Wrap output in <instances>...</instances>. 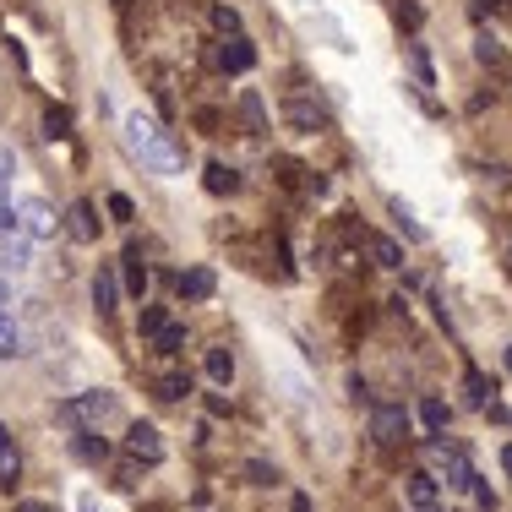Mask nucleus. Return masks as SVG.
Here are the masks:
<instances>
[{
	"label": "nucleus",
	"instance_id": "nucleus-1",
	"mask_svg": "<svg viewBox=\"0 0 512 512\" xmlns=\"http://www.w3.org/2000/svg\"><path fill=\"white\" fill-rule=\"evenodd\" d=\"M126 153L137 158L148 175H158V180H175L180 169H186V153H180V142L169 137V131L158 126L153 115H142V109H131V115H126Z\"/></svg>",
	"mask_w": 512,
	"mask_h": 512
},
{
	"label": "nucleus",
	"instance_id": "nucleus-2",
	"mask_svg": "<svg viewBox=\"0 0 512 512\" xmlns=\"http://www.w3.org/2000/svg\"><path fill=\"white\" fill-rule=\"evenodd\" d=\"M115 414V393H77L60 404V420H71L77 431H99V420Z\"/></svg>",
	"mask_w": 512,
	"mask_h": 512
},
{
	"label": "nucleus",
	"instance_id": "nucleus-3",
	"mask_svg": "<svg viewBox=\"0 0 512 512\" xmlns=\"http://www.w3.org/2000/svg\"><path fill=\"white\" fill-rule=\"evenodd\" d=\"M425 458H431V469L442 474L447 485H458V491H469V485H474V469H469V458H463V447L442 442V436H431V447H425Z\"/></svg>",
	"mask_w": 512,
	"mask_h": 512
},
{
	"label": "nucleus",
	"instance_id": "nucleus-4",
	"mask_svg": "<svg viewBox=\"0 0 512 512\" xmlns=\"http://www.w3.org/2000/svg\"><path fill=\"white\" fill-rule=\"evenodd\" d=\"M256 66V50L246 33H224V39L213 44V71H224V77H246Z\"/></svg>",
	"mask_w": 512,
	"mask_h": 512
},
{
	"label": "nucleus",
	"instance_id": "nucleus-5",
	"mask_svg": "<svg viewBox=\"0 0 512 512\" xmlns=\"http://www.w3.org/2000/svg\"><path fill=\"white\" fill-rule=\"evenodd\" d=\"M371 436H376V447H404L409 442V409L404 404H376L371 409Z\"/></svg>",
	"mask_w": 512,
	"mask_h": 512
},
{
	"label": "nucleus",
	"instance_id": "nucleus-6",
	"mask_svg": "<svg viewBox=\"0 0 512 512\" xmlns=\"http://www.w3.org/2000/svg\"><path fill=\"white\" fill-rule=\"evenodd\" d=\"M17 229H22V235H33V240H50L60 229V218H55V207L44 197H22L17 202Z\"/></svg>",
	"mask_w": 512,
	"mask_h": 512
},
{
	"label": "nucleus",
	"instance_id": "nucleus-7",
	"mask_svg": "<svg viewBox=\"0 0 512 512\" xmlns=\"http://www.w3.org/2000/svg\"><path fill=\"white\" fill-rule=\"evenodd\" d=\"M126 458L131 463H148V469H153V463H164V436H158L153 431V425H131V431H126Z\"/></svg>",
	"mask_w": 512,
	"mask_h": 512
},
{
	"label": "nucleus",
	"instance_id": "nucleus-8",
	"mask_svg": "<svg viewBox=\"0 0 512 512\" xmlns=\"http://www.w3.org/2000/svg\"><path fill=\"white\" fill-rule=\"evenodd\" d=\"M284 120L300 131V137H316V131L327 126L322 104H316V99H300V93H295V99H284Z\"/></svg>",
	"mask_w": 512,
	"mask_h": 512
},
{
	"label": "nucleus",
	"instance_id": "nucleus-9",
	"mask_svg": "<svg viewBox=\"0 0 512 512\" xmlns=\"http://www.w3.org/2000/svg\"><path fill=\"white\" fill-rule=\"evenodd\" d=\"M175 289H180V300H191V306H207L213 289H218V278H213V267H186V273L175 278Z\"/></svg>",
	"mask_w": 512,
	"mask_h": 512
},
{
	"label": "nucleus",
	"instance_id": "nucleus-10",
	"mask_svg": "<svg viewBox=\"0 0 512 512\" xmlns=\"http://www.w3.org/2000/svg\"><path fill=\"white\" fill-rule=\"evenodd\" d=\"M66 235L77 240V246H93V240H99V213H93V202L66 207Z\"/></svg>",
	"mask_w": 512,
	"mask_h": 512
},
{
	"label": "nucleus",
	"instance_id": "nucleus-11",
	"mask_svg": "<svg viewBox=\"0 0 512 512\" xmlns=\"http://www.w3.org/2000/svg\"><path fill=\"white\" fill-rule=\"evenodd\" d=\"M404 496H409V507H414V512H436V496H442V485H436V474L414 469V474H409V485H404Z\"/></svg>",
	"mask_w": 512,
	"mask_h": 512
},
{
	"label": "nucleus",
	"instance_id": "nucleus-12",
	"mask_svg": "<svg viewBox=\"0 0 512 512\" xmlns=\"http://www.w3.org/2000/svg\"><path fill=\"white\" fill-rule=\"evenodd\" d=\"M202 186L213 191V197H235V191H240V169L235 164H218V158H213V164L202 169Z\"/></svg>",
	"mask_w": 512,
	"mask_h": 512
},
{
	"label": "nucleus",
	"instance_id": "nucleus-13",
	"mask_svg": "<svg viewBox=\"0 0 512 512\" xmlns=\"http://www.w3.org/2000/svg\"><path fill=\"white\" fill-rule=\"evenodd\" d=\"M240 126H246V137H267V109H262V93L256 88L240 93Z\"/></svg>",
	"mask_w": 512,
	"mask_h": 512
},
{
	"label": "nucleus",
	"instance_id": "nucleus-14",
	"mask_svg": "<svg viewBox=\"0 0 512 512\" xmlns=\"http://www.w3.org/2000/svg\"><path fill=\"white\" fill-rule=\"evenodd\" d=\"M186 393H191V376L186 371H158L153 376V398H164V404H180Z\"/></svg>",
	"mask_w": 512,
	"mask_h": 512
},
{
	"label": "nucleus",
	"instance_id": "nucleus-15",
	"mask_svg": "<svg viewBox=\"0 0 512 512\" xmlns=\"http://www.w3.org/2000/svg\"><path fill=\"white\" fill-rule=\"evenodd\" d=\"M115 300H120L115 273H109V267H99V273H93V306H99V316H115Z\"/></svg>",
	"mask_w": 512,
	"mask_h": 512
},
{
	"label": "nucleus",
	"instance_id": "nucleus-16",
	"mask_svg": "<svg viewBox=\"0 0 512 512\" xmlns=\"http://www.w3.org/2000/svg\"><path fill=\"white\" fill-rule=\"evenodd\" d=\"M120 262H126V295H131V300H148V267H142V251L131 246Z\"/></svg>",
	"mask_w": 512,
	"mask_h": 512
},
{
	"label": "nucleus",
	"instance_id": "nucleus-17",
	"mask_svg": "<svg viewBox=\"0 0 512 512\" xmlns=\"http://www.w3.org/2000/svg\"><path fill=\"white\" fill-rule=\"evenodd\" d=\"M474 60H480L485 71H496V77H502V71L512 66V60H507V50L491 39V33H480V39H474Z\"/></svg>",
	"mask_w": 512,
	"mask_h": 512
},
{
	"label": "nucleus",
	"instance_id": "nucleus-18",
	"mask_svg": "<svg viewBox=\"0 0 512 512\" xmlns=\"http://www.w3.org/2000/svg\"><path fill=\"white\" fill-rule=\"evenodd\" d=\"M273 169H278V180H284V186H289V191H300V186H306V191H311V169H306V164H300V158H289V153H278V158H273Z\"/></svg>",
	"mask_w": 512,
	"mask_h": 512
},
{
	"label": "nucleus",
	"instance_id": "nucleus-19",
	"mask_svg": "<svg viewBox=\"0 0 512 512\" xmlns=\"http://www.w3.org/2000/svg\"><path fill=\"white\" fill-rule=\"evenodd\" d=\"M365 246H371V262L376 267H404V246L387 235H365Z\"/></svg>",
	"mask_w": 512,
	"mask_h": 512
},
{
	"label": "nucleus",
	"instance_id": "nucleus-20",
	"mask_svg": "<svg viewBox=\"0 0 512 512\" xmlns=\"http://www.w3.org/2000/svg\"><path fill=\"white\" fill-rule=\"evenodd\" d=\"M207 376H213L218 387H229V382H235V355H229L224 344H213V349H207Z\"/></svg>",
	"mask_w": 512,
	"mask_h": 512
},
{
	"label": "nucleus",
	"instance_id": "nucleus-21",
	"mask_svg": "<svg viewBox=\"0 0 512 512\" xmlns=\"http://www.w3.org/2000/svg\"><path fill=\"white\" fill-rule=\"evenodd\" d=\"M420 420H425V431H431V436H442L447 420H453V409H447L442 398H425V404H420Z\"/></svg>",
	"mask_w": 512,
	"mask_h": 512
},
{
	"label": "nucleus",
	"instance_id": "nucleus-22",
	"mask_svg": "<svg viewBox=\"0 0 512 512\" xmlns=\"http://www.w3.org/2000/svg\"><path fill=\"white\" fill-rule=\"evenodd\" d=\"M44 137H50V142H66L71 137V109H60V104L44 109Z\"/></svg>",
	"mask_w": 512,
	"mask_h": 512
},
{
	"label": "nucleus",
	"instance_id": "nucleus-23",
	"mask_svg": "<svg viewBox=\"0 0 512 512\" xmlns=\"http://www.w3.org/2000/svg\"><path fill=\"white\" fill-rule=\"evenodd\" d=\"M22 355V327L11 322V311H0V360Z\"/></svg>",
	"mask_w": 512,
	"mask_h": 512
},
{
	"label": "nucleus",
	"instance_id": "nucleus-24",
	"mask_svg": "<svg viewBox=\"0 0 512 512\" xmlns=\"http://www.w3.org/2000/svg\"><path fill=\"white\" fill-rule=\"evenodd\" d=\"M463 393H469V404H474V409H491V393H496V387L485 382L480 371H469V376H463Z\"/></svg>",
	"mask_w": 512,
	"mask_h": 512
},
{
	"label": "nucleus",
	"instance_id": "nucleus-25",
	"mask_svg": "<svg viewBox=\"0 0 512 512\" xmlns=\"http://www.w3.org/2000/svg\"><path fill=\"white\" fill-rule=\"evenodd\" d=\"M153 349H158V355H180V349H186V327L169 322L164 333H153Z\"/></svg>",
	"mask_w": 512,
	"mask_h": 512
},
{
	"label": "nucleus",
	"instance_id": "nucleus-26",
	"mask_svg": "<svg viewBox=\"0 0 512 512\" xmlns=\"http://www.w3.org/2000/svg\"><path fill=\"white\" fill-rule=\"evenodd\" d=\"M77 453L88 458V463H104L109 458V442H104L99 431H77Z\"/></svg>",
	"mask_w": 512,
	"mask_h": 512
},
{
	"label": "nucleus",
	"instance_id": "nucleus-27",
	"mask_svg": "<svg viewBox=\"0 0 512 512\" xmlns=\"http://www.w3.org/2000/svg\"><path fill=\"white\" fill-rule=\"evenodd\" d=\"M207 17H213L218 39H224V33H240V11H235V6H224V0H213V11H207Z\"/></svg>",
	"mask_w": 512,
	"mask_h": 512
},
{
	"label": "nucleus",
	"instance_id": "nucleus-28",
	"mask_svg": "<svg viewBox=\"0 0 512 512\" xmlns=\"http://www.w3.org/2000/svg\"><path fill=\"white\" fill-rule=\"evenodd\" d=\"M164 327H169V316H164V306H142V316H137V333H142V338L164 333Z\"/></svg>",
	"mask_w": 512,
	"mask_h": 512
},
{
	"label": "nucleus",
	"instance_id": "nucleus-29",
	"mask_svg": "<svg viewBox=\"0 0 512 512\" xmlns=\"http://www.w3.org/2000/svg\"><path fill=\"white\" fill-rule=\"evenodd\" d=\"M17 474H22V458H17V447H0V485H17Z\"/></svg>",
	"mask_w": 512,
	"mask_h": 512
},
{
	"label": "nucleus",
	"instance_id": "nucleus-30",
	"mask_svg": "<svg viewBox=\"0 0 512 512\" xmlns=\"http://www.w3.org/2000/svg\"><path fill=\"white\" fill-rule=\"evenodd\" d=\"M109 218H115V224H131V218H137V207H131L126 191H109Z\"/></svg>",
	"mask_w": 512,
	"mask_h": 512
},
{
	"label": "nucleus",
	"instance_id": "nucleus-31",
	"mask_svg": "<svg viewBox=\"0 0 512 512\" xmlns=\"http://www.w3.org/2000/svg\"><path fill=\"white\" fill-rule=\"evenodd\" d=\"M393 218H398V229H404L409 240H420V224L409 218V207H404V202H393Z\"/></svg>",
	"mask_w": 512,
	"mask_h": 512
},
{
	"label": "nucleus",
	"instance_id": "nucleus-32",
	"mask_svg": "<svg viewBox=\"0 0 512 512\" xmlns=\"http://www.w3.org/2000/svg\"><path fill=\"white\" fill-rule=\"evenodd\" d=\"M17 175V153L6 148V142H0V191H6V180Z\"/></svg>",
	"mask_w": 512,
	"mask_h": 512
},
{
	"label": "nucleus",
	"instance_id": "nucleus-33",
	"mask_svg": "<svg viewBox=\"0 0 512 512\" xmlns=\"http://www.w3.org/2000/svg\"><path fill=\"white\" fill-rule=\"evenodd\" d=\"M197 126L207 131V137H218V126H224V115H218V109H197Z\"/></svg>",
	"mask_w": 512,
	"mask_h": 512
},
{
	"label": "nucleus",
	"instance_id": "nucleus-34",
	"mask_svg": "<svg viewBox=\"0 0 512 512\" xmlns=\"http://www.w3.org/2000/svg\"><path fill=\"white\" fill-rule=\"evenodd\" d=\"M251 485H278V469H267V463H251Z\"/></svg>",
	"mask_w": 512,
	"mask_h": 512
},
{
	"label": "nucleus",
	"instance_id": "nucleus-35",
	"mask_svg": "<svg viewBox=\"0 0 512 512\" xmlns=\"http://www.w3.org/2000/svg\"><path fill=\"white\" fill-rule=\"evenodd\" d=\"M0 267H28V246H22V240L11 246V240H6V262H0Z\"/></svg>",
	"mask_w": 512,
	"mask_h": 512
},
{
	"label": "nucleus",
	"instance_id": "nucleus-36",
	"mask_svg": "<svg viewBox=\"0 0 512 512\" xmlns=\"http://www.w3.org/2000/svg\"><path fill=\"white\" fill-rule=\"evenodd\" d=\"M409 55H414V71H420V82H425V88H431V82H436V77H431V60H425V50H420V44H414V50H409Z\"/></svg>",
	"mask_w": 512,
	"mask_h": 512
},
{
	"label": "nucleus",
	"instance_id": "nucleus-37",
	"mask_svg": "<svg viewBox=\"0 0 512 512\" xmlns=\"http://www.w3.org/2000/svg\"><path fill=\"white\" fill-rule=\"evenodd\" d=\"M398 22H404V28H420V6H398Z\"/></svg>",
	"mask_w": 512,
	"mask_h": 512
},
{
	"label": "nucleus",
	"instance_id": "nucleus-38",
	"mask_svg": "<svg viewBox=\"0 0 512 512\" xmlns=\"http://www.w3.org/2000/svg\"><path fill=\"white\" fill-rule=\"evenodd\" d=\"M485 11H502V17H512V0H480V17Z\"/></svg>",
	"mask_w": 512,
	"mask_h": 512
},
{
	"label": "nucleus",
	"instance_id": "nucleus-39",
	"mask_svg": "<svg viewBox=\"0 0 512 512\" xmlns=\"http://www.w3.org/2000/svg\"><path fill=\"white\" fill-rule=\"evenodd\" d=\"M11 512H55V507H50V502H17Z\"/></svg>",
	"mask_w": 512,
	"mask_h": 512
},
{
	"label": "nucleus",
	"instance_id": "nucleus-40",
	"mask_svg": "<svg viewBox=\"0 0 512 512\" xmlns=\"http://www.w3.org/2000/svg\"><path fill=\"white\" fill-rule=\"evenodd\" d=\"M502 256H507V267H512V229L502 235Z\"/></svg>",
	"mask_w": 512,
	"mask_h": 512
},
{
	"label": "nucleus",
	"instance_id": "nucleus-41",
	"mask_svg": "<svg viewBox=\"0 0 512 512\" xmlns=\"http://www.w3.org/2000/svg\"><path fill=\"white\" fill-rule=\"evenodd\" d=\"M502 469H507V474H512V442H507V447H502Z\"/></svg>",
	"mask_w": 512,
	"mask_h": 512
},
{
	"label": "nucleus",
	"instance_id": "nucleus-42",
	"mask_svg": "<svg viewBox=\"0 0 512 512\" xmlns=\"http://www.w3.org/2000/svg\"><path fill=\"white\" fill-rule=\"evenodd\" d=\"M6 442H11V436H6V425H0V447H6Z\"/></svg>",
	"mask_w": 512,
	"mask_h": 512
},
{
	"label": "nucleus",
	"instance_id": "nucleus-43",
	"mask_svg": "<svg viewBox=\"0 0 512 512\" xmlns=\"http://www.w3.org/2000/svg\"><path fill=\"white\" fill-rule=\"evenodd\" d=\"M502 77H507V88H512V66H507V71H502Z\"/></svg>",
	"mask_w": 512,
	"mask_h": 512
},
{
	"label": "nucleus",
	"instance_id": "nucleus-44",
	"mask_svg": "<svg viewBox=\"0 0 512 512\" xmlns=\"http://www.w3.org/2000/svg\"><path fill=\"white\" fill-rule=\"evenodd\" d=\"M507 371H512V344H507Z\"/></svg>",
	"mask_w": 512,
	"mask_h": 512
},
{
	"label": "nucleus",
	"instance_id": "nucleus-45",
	"mask_svg": "<svg viewBox=\"0 0 512 512\" xmlns=\"http://www.w3.org/2000/svg\"><path fill=\"white\" fill-rule=\"evenodd\" d=\"M115 6H126V0H115Z\"/></svg>",
	"mask_w": 512,
	"mask_h": 512
}]
</instances>
